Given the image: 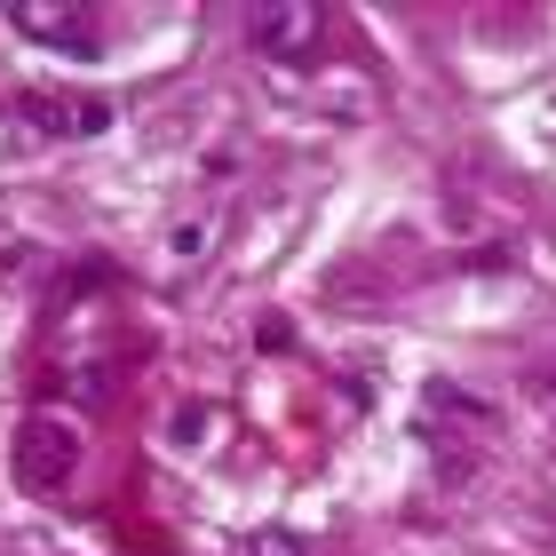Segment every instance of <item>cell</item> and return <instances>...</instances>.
<instances>
[{
    "label": "cell",
    "mask_w": 556,
    "mask_h": 556,
    "mask_svg": "<svg viewBox=\"0 0 556 556\" xmlns=\"http://www.w3.org/2000/svg\"><path fill=\"white\" fill-rule=\"evenodd\" d=\"M9 469H16V485L40 493V501L64 493L72 469H80V429H72L64 414H24L16 445H9Z\"/></svg>",
    "instance_id": "1"
},
{
    "label": "cell",
    "mask_w": 556,
    "mask_h": 556,
    "mask_svg": "<svg viewBox=\"0 0 556 556\" xmlns=\"http://www.w3.org/2000/svg\"><path fill=\"white\" fill-rule=\"evenodd\" d=\"M247 48L270 64H311L326 48V16L311 9V0H270V9L247 16Z\"/></svg>",
    "instance_id": "2"
},
{
    "label": "cell",
    "mask_w": 556,
    "mask_h": 556,
    "mask_svg": "<svg viewBox=\"0 0 556 556\" xmlns=\"http://www.w3.org/2000/svg\"><path fill=\"white\" fill-rule=\"evenodd\" d=\"M9 24H16L24 40H48L56 56H96V48H104L96 9H72V0H16Z\"/></svg>",
    "instance_id": "3"
},
{
    "label": "cell",
    "mask_w": 556,
    "mask_h": 556,
    "mask_svg": "<svg viewBox=\"0 0 556 556\" xmlns=\"http://www.w3.org/2000/svg\"><path fill=\"white\" fill-rule=\"evenodd\" d=\"M16 112L33 119L40 136H104V128H112V104H96V96H48V88H24Z\"/></svg>",
    "instance_id": "4"
},
{
    "label": "cell",
    "mask_w": 556,
    "mask_h": 556,
    "mask_svg": "<svg viewBox=\"0 0 556 556\" xmlns=\"http://www.w3.org/2000/svg\"><path fill=\"white\" fill-rule=\"evenodd\" d=\"M247 548H255V556H302V541H294V533H255Z\"/></svg>",
    "instance_id": "5"
}]
</instances>
